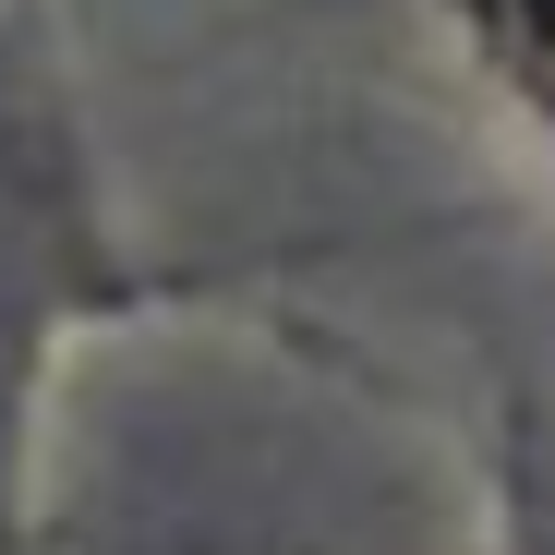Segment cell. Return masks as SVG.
<instances>
[{
	"mask_svg": "<svg viewBox=\"0 0 555 555\" xmlns=\"http://www.w3.org/2000/svg\"><path fill=\"white\" fill-rule=\"evenodd\" d=\"M495 25H507L531 61H555V0H495Z\"/></svg>",
	"mask_w": 555,
	"mask_h": 555,
	"instance_id": "6da1fadb",
	"label": "cell"
}]
</instances>
